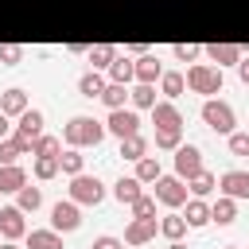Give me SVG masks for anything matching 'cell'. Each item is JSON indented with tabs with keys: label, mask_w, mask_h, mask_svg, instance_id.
Masks as SVG:
<instances>
[{
	"label": "cell",
	"mask_w": 249,
	"mask_h": 249,
	"mask_svg": "<svg viewBox=\"0 0 249 249\" xmlns=\"http://www.w3.org/2000/svg\"><path fill=\"white\" fill-rule=\"evenodd\" d=\"M202 117H206V124L218 128V132H230V128H233V113H230L226 105H218V101H206V105H202Z\"/></svg>",
	"instance_id": "6da1fadb"
},
{
	"label": "cell",
	"mask_w": 249,
	"mask_h": 249,
	"mask_svg": "<svg viewBox=\"0 0 249 249\" xmlns=\"http://www.w3.org/2000/svg\"><path fill=\"white\" fill-rule=\"evenodd\" d=\"M66 136L70 140H78V144H86V140H101V128H97V121H89V117H74L70 121V128H66Z\"/></svg>",
	"instance_id": "7a4b0ae2"
},
{
	"label": "cell",
	"mask_w": 249,
	"mask_h": 249,
	"mask_svg": "<svg viewBox=\"0 0 249 249\" xmlns=\"http://www.w3.org/2000/svg\"><path fill=\"white\" fill-rule=\"evenodd\" d=\"M136 124H140V121H136V113H124V109H113V117H109V128H113L121 140H124V136H132V132H136Z\"/></svg>",
	"instance_id": "3957f363"
},
{
	"label": "cell",
	"mask_w": 249,
	"mask_h": 249,
	"mask_svg": "<svg viewBox=\"0 0 249 249\" xmlns=\"http://www.w3.org/2000/svg\"><path fill=\"white\" fill-rule=\"evenodd\" d=\"M187 78H191V86H195V89H202V93H214V89H218V82H222V78H218L214 70H206V66H195Z\"/></svg>",
	"instance_id": "277c9868"
},
{
	"label": "cell",
	"mask_w": 249,
	"mask_h": 249,
	"mask_svg": "<svg viewBox=\"0 0 249 249\" xmlns=\"http://www.w3.org/2000/svg\"><path fill=\"white\" fill-rule=\"evenodd\" d=\"M222 187H226L233 198H249V175H245V171H230V175L222 179Z\"/></svg>",
	"instance_id": "5b68a950"
},
{
	"label": "cell",
	"mask_w": 249,
	"mask_h": 249,
	"mask_svg": "<svg viewBox=\"0 0 249 249\" xmlns=\"http://www.w3.org/2000/svg\"><path fill=\"white\" fill-rule=\"evenodd\" d=\"M74 198L97 202V198H101V183H97V179H74Z\"/></svg>",
	"instance_id": "8992f818"
},
{
	"label": "cell",
	"mask_w": 249,
	"mask_h": 249,
	"mask_svg": "<svg viewBox=\"0 0 249 249\" xmlns=\"http://www.w3.org/2000/svg\"><path fill=\"white\" fill-rule=\"evenodd\" d=\"M51 214H54V226H58V230H78V210H74L70 202H58Z\"/></svg>",
	"instance_id": "52a82bcc"
},
{
	"label": "cell",
	"mask_w": 249,
	"mask_h": 249,
	"mask_svg": "<svg viewBox=\"0 0 249 249\" xmlns=\"http://www.w3.org/2000/svg\"><path fill=\"white\" fill-rule=\"evenodd\" d=\"M175 163H179V171H183V175H198V152H195V148H179Z\"/></svg>",
	"instance_id": "ba28073f"
},
{
	"label": "cell",
	"mask_w": 249,
	"mask_h": 249,
	"mask_svg": "<svg viewBox=\"0 0 249 249\" xmlns=\"http://www.w3.org/2000/svg\"><path fill=\"white\" fill-rule=\"evenodd\" d=\"M0 230H4L8 237H16V233L23 230V222H19V210H0Z\"/></svg>",
	"instance_id": "9c48e42d"
},
{
	"label": "cell",
	"mask_w": 249,
	"mask_h": 249,
	"mask_svg": "<svg viewBox=\"0 0 249 249\" xmlns=\"http://www.w3.org/2000/svg\"><path fill=\"white\" fill-rule=\"evenodd\" d=\"M23 187V171L19 167H4L0 171V191H19Z\"/></svg>",
	"instance_id": "30bf717a"
},
{
	"label": "cell",
	"mask_w": 249,
	"mask_h": 249,
	"mask_svg": "<svg viewBox=\"0 0 249 249\" xmlns=\"http://www.w3.org/2000/svg\"><path fill=\"white\" fill-rule=\"evenodd\" d=\"M39 124H43V117H39L35 109H27V113H23V121H19V132H23V140H31V136L39 132Z\"/></svg>",
	"instance_id": "8fae6325"
},
{
	"label": "cell",
	"mask_w": 249,
	"mask_h": 249,
	"mask_svg": "<svg viewBox=\"0 0 249 249\" xmlns=\"http://www.w3.org/2000/svg\"><path fill=\"white\" fill-rule=\"evenodd\" d=\"M183 195H187V191L179 187V179H163V183H160V198H163V202H179Z\"/></svg>",
	"instance_id": "7c38bea8"
},
{
	"label": "cell",
	"mask_w": 249,
	"mask_h": 249,
	"mask_svg": "<svg viewBox=\"0 0 249 249\" xmlns=\"http://www.w3.org/2000/svg\"><path fill=\"white\" fill-rule=\"evenodd\" d=\"M136 187H140L136 179H121V183H117V198H121V202H136V198H140Z\"/></svg>",
	"instance_id": "4fadbf2b"
},
{
	"label": "cell",
	"mask_w": 249,
	"mask_h": 249,
	"mask_svg": "<svg viewBox=\"0 0 249 249\" xmlns=\"http://www.w3.org/2000/svg\"><path fill=\"white\" fill-rule=\"evenodd\" d=\"M78 86H82V93H86V97H101V89H105V86H101V78H97V74H86V78H82V82H78Z\"/></svg>",
	"instance_id": "5bb4252c"
},
{
	"label": "cell",
	"mask_w": 249,
	"mask_h": 249,
	"mask_svg": "<svg viewBox=\"0 0 249 249\" xmlns=\"http://www.w3.org/2000/svg\"><path fill=\"white\" fill-rule=\"evenodd\" d=\"M156 121H160L163 128H179V113H175L171 105H160V109H156Z\"/></svg>",
	"instance_id": "9a60e30c"
},
{
	"label": "cell",
	"mask_w": 249,
	"mask_h": 249,
	"mask_svg": "<svg viewBox=\"0 0 249 249\" xmlns=\"http://www.w3.org/2000/svg\"><path fill=\"white\" fill-rule=\"evenodd\" d=\"M140 152H144V140H140V136L132 132V136H128V140L121 144V156H128V160H140Z\"/></svg>",
	"instance_id": "2e32d148"
},
{
	"label": "cell",
	"mask_w": 249,
	"mask_h": 249,
	"mask_svg": "<svg viewBox=\"0 0 249 249\" xmlns=\"http://www.w3.org/2000/svg\"><path fill=\"white\" fill-rule=\"evenodd\" d=\"M31 249H62V241L54 233H31Z\"/></svg>",
	"instance_id": "e0dca14e"
},
{
	"label": "cell",
	"mask_w": 249,
	"mask_h": 249,
	"mask_svg": "<svg viewBox=\"0 0 249 249\" xmlns=\"http://www.w3.org/2000/svg\"><path fill=\"white\" fill-rule=\"evenodd\" d=\"M101 97H105L113 109H121V101H124V86H121V82H113L109 89H101Z\"/></svg>",
	"instance_id": "ac0fdd59"
},
{
	"label": "cell",
	"mask_w": 249,
	"mask_h": 249,
	"mask_svg": "<svg viewBox=\"0 0 249 249\" xmlns=\"http://www.w3.org/2000/svg\"><path fill=\"white\" fill-rule=\"evenodd\" d=\"M19 206H23V210H35V206H39V191H35V187H23V191H19Z\"/></svg>",
	"instance_id": "d6986e66"
},
{
	"label": "cell",
	"mask_w": 249,
	"mask_h": 249,
	"mask_svg": "<svg viewBox=\"0 0 249 249\" xmlns=\"http://www.w3.org/2000/svg\"><path fill=\"white\" fill-rule=\"evenodd\" d=\"M187 222H191V226H202V222H206V206H202V202H191V206H187Z\"/></svg>",
	"instance_id": "ffe728a7"
},
{
	"label": "cell",
	"mask_w": 249,
	"mask_h": 249,
	"mask_svg": "<svg viewBox=\"0 0 249 249\" xmlns=\"http://www.w3.org/2000/svg\"><path fill=\"white\" fill-rule=\"evenodd\" d=\"M136 74L148 82V78H156L160 74V66H156V58H140V66H136Z\"/></svg>",
	"instance_id": "44dd1931"
},
{
	"label": "cell",
	"mask_w": 249,
	"mask_h": 249,
	"mask_svg": "<svg viewBox=\"0 0 249 249\" xmlns=\"http://www.w3.org/2000/svg\"><path fill=\"white\" fill-rule=\"evenodd\" d=\"M128 78H132V66H128L124 58H121V62H113V82H128Z\"/></svg>",
	"instance_id": "7402d4cb"
},
{
	"label": "cell",
	"mask_w": 249,
	"mask_h": 249,
	"mask_svg": "<svg viewBox=\"0 0 249 249\" xmlns=\"http://www.w3.org/2000/svg\"><path fill=\"white\" fill-rule=\"evenodd\" d=\"M4 109H8V113H16V109H23V93H19V89H12V93H4Z\"/></svg>",
	"instance_id": "603a6c76"
},
{
	"label": "cell",
	"mask_w": 249,
	"mask_h": 249,
	"mask_svg": "<svg viewBox=\"0 0 249 249\" xmlns=\"http://www.w3.org/2000/svg\"><path fill=\"white\" fill-rule=\"evenodd\" d=\"M230 148H233L237 156H249V136H245V132H237V136H230Z\"/></svg>",
	"instance_id": "cb8c5ba5"
},
{
	"label": "cell",
	"mask_w": 249,
	"mask_h": 249,
	"mask_svg": "<svg viewBox=\"0 0 249 249\" xmlns=\"http://www.w3.org/2000/svg\"><path fill=\"white\" fill-rule=\"evenodd\" d=\"M160 175V163L156 160H140V179H156Z\"/></svg>",
	"instance_id": "d4e9b609"
},
{
	"label": "cell",
	"mask_w": 249,
	"mask_h": 249,
	"mask_svg": "<svg viewBox=\"0 0 249 249\" xmlns=\"http://www.w3.org/2000/svg\"><path fill=\"white\" fill-rule=\"evenodd\" d=\"M214 218L218 222H233V202H218L214 206Z\"/></svg>",
	"instance_id": "484cf974"
},
{
	"label": "cell",
	"mask_w": 249,
	"mask_h": 249,
	"mask_svg": "<svg viewBox=\"0 0 249 249\" xmlns=\"http://www.w3.org/2000/svg\"><path fill=\"white\" fill-rule=\"evenodd\" d=\"M163 89H167V93H179V89H183V78H179V74H167V78H163Z\"/></svg>",
	"instance_id": "4316f807"
},
{
	"label": "cell",
	"mask_w": 249,
	"mask_h": 249,
	"mask_svg": "<svg viewBox=\"0 0 249 249\" xmlns=\"http://www.w3.org/2000/svg\"><path fill=\"white\" fill-rule=\"evenodd\" d=\"M58 163H62L66 171H78V167H82V156H74V152H70V156H58Z\"/></svg>",
	"instance_id": "83f0119b"
},
{
	"label": "cell",
	"mask_w": 249,
	"mask_h": 249,
	"mask_svg": "<svg viewBox=\"0 0 249 249\" xmlns=\"http://www.w3.org/2000/svg\"><path fill=\"white\" fill-rule=\"evenodd\" d=\"M210 54H214V58H226V62H230V58H237V51H233V47H210Z\"/></svg>",
	"instance_id": "f1b7e54d"
},
{
	"label": "cell",
	"mask_w": 249,
	"mask_h": 249,
	"mask_svg": "<svg viewBox=\"0 0 249 249\" xmlns=\"http://www.w3.org/2000/svg\"><path fill=\"white\" fill-rule=\"evenodd\" d=\"M179 230H183V218H167V222H163V233L179 237Z\"/></svg>",
	"instance_id": "f546056e"
},
{
	"label": "cell",
	"mask_w": 249,
	"mask_h": 249,
	"mask_svg": "<svg viewBox=\"0 0 249 249\" xmlns=\"http://www.w3.org/2000/svg\"><path fill=\"white\" fill-rule=\"evenodd\" d=\"M132 97H136V105H152V89H148V86H140Z\"/></svg>",
	"instance_id": "4dcf8cb0"
},
{
	"label": "cell",
	"mask_w": 249,
	"mask_h": 249,
	"mask_svg": "<svg viewBox=\"0 0 249 249\" xmlns=\"http://www.w3.org/2000/svg\"><path fill=\"white\" fill-rule=\"evenodd\" d=\"M39 175H43V179H47V175H54V160H51V156H43V160H39Z\"/></svg>",
	"instance_id": "1f68e13d"
},
{
	"label": "cell",
	"mask_w": 249,
	"mask_h": 249,
	"mask_svg": "<svg viewBox=\"0 0 249 249\" xmlns=\"http://www.w3.org/2000/svg\"><path fill=\"white\" fill-rule=\"evenodd\" d=\"M152 210H156V206H152V198H136V214H140V218H148Z\"/></svg>",
	"instance_id": "d6a6232c"
},
{
	"label": "cell",
	"mask_w": 249,
	"mask_h": 249,
	"mask_svg": "<svg viewBox=\"0 0 249 249\" xmlns=\"http://www.w3.org/2000/svg\"><path fill=\"white\" fill-rule=\"evenodd\" d=\"M195 191L206 195V191H210V175H195Z\"/></svg>",
	"instance_id": "836d02e7"
},
{
	"label": "cell",
	"mask_w": 249,
	"mask_h": 249,
	"mask_svg": "<svg viewBox=\"0 0 249 249\" xmlns=\"http://www.w3.org/2000/svg\"><path fill=\"white\" fill-rule=\"evenodd\" d=\"M16 152H19V144H4V148H0V160L8 163V160H16Z\"/></svg>",
	"instance_id": "e575fe53"
},
{
	"label": "cell",
	"mask_w": 249,
	"mask_h": 249,
	"mask_svg": "<svg viewBox=\"0 0 249 249\" xmlns=\"http://www.w3.org/2000/svg\"><path fill=\"white\" fill-rule=\"evenodd\" d=\"M93 249H121V241H117V237H97Z\"/></svg>",
	"instance_id": "d590c367"
},
{
	"label": "cell",
	"mask_w": 249,
	"mask_h": 249,
	"mask_svg": "<svg viewBox=\"0 0 249 249\" xmlns=\"http://www.w3.org/2000/svg\"><path fill=\"white\" fill-rule=\"evenodd\" d=\"M109 54H113L109 47H97V51H93V58H97V66H105V62H109Z\"/></svg>",
	"instance_id": "8d00e7d4"
},
{
	"label": "cell",
	"mask_w": 249,
	"mask_h": 249,
	"mask_svg": "<svg viewBox=\"0 0 249 249\" xmlns=\"http://www.w3.org/2000/svg\"><path fill=\"white\" fill-rule=\"evenodd\" d=\"M160 144L171 148V144H175V128H163V132H160Z\"/></svg>",
	"instance_id": "74e56055"
},
{
	"label": "cell",
	"mask_w": 249,
	"mask_h": 249,
	"mask_svg": "<svg viewBox=\"0 0 249 249\" xmlns=\"http://www.w3.org/2000/svg\"><path fill=\"white\" fill-rule=\"evenodd\" d=\"M54 148H58V140H51V136H47V140H39V152H43V156H51Z\"/></svg>",
	"instance_id": "f35d334b"
},
{
	"label": "cell",
	"mask_w": 249,
	"mask_h": 249,
	"mask_svg": "<svg viewBox=\"0 0 249 249\" xmlns=\"http://www.w3.org/2000/svg\"><path fill=\"white\" fill-rule=\"evenodd\" d=\"M241 78H245V82H249V62H241Z\"/></svg>",
	"instance_id": "ab89813d"
},
{
	"label": "cell",
	"mask_w": 249,
	"mask_h": 249,
	"mask_svg": "<svg viewBox=\"0 0 249 249\" xmlns=\"http://www.w3.org/2000/svg\"><path fill=\"white\" fill-rule=\"evenodd\" d=\"M4 128H8V121H4V113H0V136H4Z\"/></svg>",
	"instance_id": "60d3db41"
},
{
	"label": "cell",
	"mask_w": 249,
	"mask_h": 249,
	"mask_svg": "<svg viewBox=\"0 0 249 249\" xmlns=\"http://www.w3.org/2000/svg\"><path fill=\"white\" fill-rule=\"evenodd\" d=\"M171 249H183V245H171Z\"/></svg>",
	"instance_id": "b9f144b4"
},
{
	"label": "cell",
	"mask_w": 249,
	"mask_h": 249,
	"mask_svg": "<svg viewBox=\"0 0 249 249\" xmlns=\"http://www.w3.org/2000/svg\"><path fill=\"white\" fill-rule=\"evenodd\" d=\"M4 249H12V245H4Z\"/></svg>",
	"instance_id": "7bdbcfd3"
}]
</instances>
